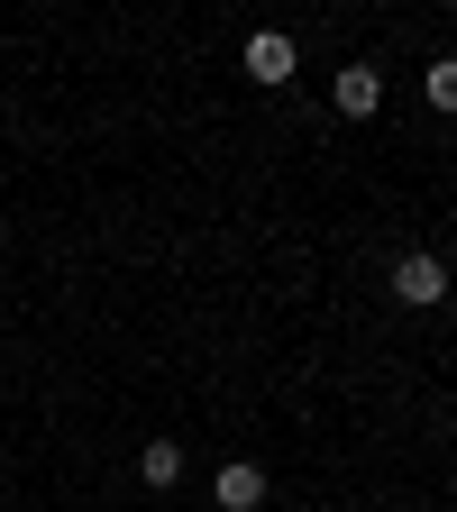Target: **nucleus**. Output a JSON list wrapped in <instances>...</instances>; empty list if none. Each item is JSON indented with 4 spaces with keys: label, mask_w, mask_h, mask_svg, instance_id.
<instances>
[{
    "label": "nucleus",
    "mask_w": 457,
    "mask_h": 512,
    "mask_svg": "<svg viewBox=\"0 0 457 512\" xmlns=\"http://www.w3.org/2000/svg\"><path fill=\"white\" fill-rule=\"evenodd\" d=\"M394 302H403V311H439V302H448V266H439L430 247H412L403 266H394Z\"/></svg>",
    "instance_id": "nucleus-1"
},
{
    "label": "nucleus",
    "mask_w": 457,
    "mask_h": 512,
    "mask_svg": "<svg viewBox=\"0 0 457 512\" xmlns=\"http://www.w3.org/2000/svg\"><path fill=\"white\" fill-rule=\"evenodd\" d=\"M238 64H247V83H293V64H302V55H293L284 28H256V37L238 46Z\"/></svg>",
    "instance_id": "nucleus-2"
},
{
    "label": "nucleus",
    "mask_w": 457,
    "mask_h": 512,
    "mask_svg": "<svg viewBox=\"0 0 457 512\" xmlns=\"http://www.w3.org/2000/svg\"><path fill=\"white\" fill-rule=\"evenodd\" d=\"M330 101H339L348 119H375V110H384V74H375V64H348V74L330 83Z\"/></svg>",
    "instance_id": "nucleus-3"
},
{
    "label": "nucleus",
    "mask_w": 457,
    "mask_h": 512,
    "mask_svg": "<svg viewBox=\"0 0 457 512\" xmlns=\"http://www.w3.org/2000/svg\"><path fill=\"white\" fill-rule=\"evenodd\" d=\"M211 494H220V512H256V503H266V467H247V458H229Z\"/></svg>",
    "instance_id": "nucleus-4"
},
{
    "label": "nucleus",
    "mask_w": 457,
    "mask_h": 512,
    "mask_svg": "<svg viewBox=\"0 0 457 512\" xmlns=\"http://www.w3.org/2000/svg\"><path fill=\"white\" fill-rule=\"evenodd\" d=\"M138 476H147V494H165V485L183 476V439H147V448H138Z\"/></svg>",
    "instance_id": "nucleus-5"
},
{
    "label": "nucleus",
    "mask_w": 457,
    "mask_h": 512,
    "mask_svg": "<svg viewBox=\"0 0 457 512\" xmlns=\"http://www.w3.org/2000/svg\"><path fill=\"white\" fill-rule=\"evenodd\" d=\"M421 101H430V110H457V55H439L430 74H421Z\"/></svg>",
    "instance_id": "nucleus-6"
}]
</instances>
